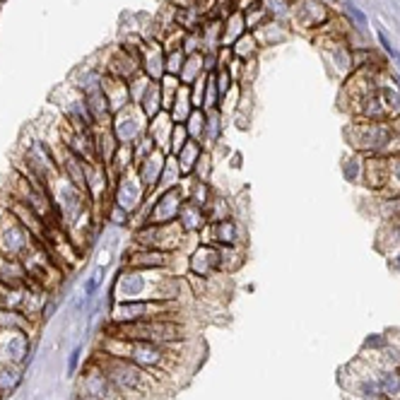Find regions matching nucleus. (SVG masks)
<instances>
[{
	"label": "nucleus",
	"instance_id": "1",
	"mask_svg": "<svg viewBox=\"0 0 400 400\" xmlns=\"http://www.w3.org/2000/svg\"><path fill=\"white\" fill-rule=\"evenodd\" d=\"M111 333L118 340H145V342H157V345H169V342H176V340L186 337V328L181 323L169 321V318L116 323L111 328Z\"/></svg>",
	"mask_w": 400,
	"mask_h": 400
},
{
	"label": "nucleus",
	"instance_id": "2",
	"mask_svg": "<svg viewBox=\"0 0 400 400\" xmlns=\"http://www.w3.org/2000/svg\"><path fill=\"white\" fill-rule=\"evenodd\" d=\"M183 239H186V234L181 232L179 222H172V224L145 222L135 232V241L140 243L142 249H159V251H176V249H181Z\"/></svg>",
	"mask_w": 400,
	"mask_h": 400
},
{
	"label": "nucleus",
	"instance_id": "3",
	"mask_svg": "<svg viewBox=\"0 0 400 400\" xmlns=\"http://www.w3.org/2000/svg\"><path fill=\"white\" fill-rule=\"evenodd\" d=\"M183 203H186V188H183V183L174 186V188H166V191H157V198L149 205L147 220L145 222H152V224H172L179 217V210Z\"/></svg>",
	"mask_w": 400,
	"mask_h": 400
},
{
	"label": "nucleus",
	"instance_id": "4",
	"mask_svg": "<svg viewBox=\"0 0 400 400\" xmlns=\"http://www.w3.org/2000/svg\"><path fill=\"white\" fill-rule=\"evenodd\" d=\"M106 374L118 388L130 393H145L149 388V376L145 369L133 364L130 359H111L106 367Z\"/></svg>",
	"mask_w": 400,
	"mask_h": 400
},
{
	"label": "nucleus",
	"instance_id": "5",
	"mask_svg": "<svg viewBox=\"0 0 400 400\" xmlns=\"http://www.w3.org/2000/svg\"><path fill=\"white\" fill-rule=\"evenodd\" d=\"M123 342H128V352L123 357H128L133 364L142 367L145 371L164 364L166 352H164V347L157 345V342H145V340H123Z\"/></svg>",
	"mask_w": 400,
	"mask_h": 400
},
{
	"label": "nucleus",
	"instance_id": "6",
	"mask_svg": "<svg viewBox=\"0 0 400 400\" xmlns=\"http://www.w3.org/2000/svg\"><path fill=\"white\" fill-rule=\"evenodd\" d=\"M8 227L0 229V251L5 256H20V253L29 251L32 246V234L22 222H15V217H5Z\"/></svg>",
	"mask_w": 400,
	"mask_h": 400
},
{
	"label": "nucleus",
	"instance_id": "7",
	"mask_svg": "<svg viewBox=\"0 0 400 400\" xmlns=\"http://www.w3.org/2000/svg\"><path fill=\"white\" fill-rule=\"evenodd\" d=\"M145 196H147V188L142 186V181H140L138 174L126 172L123 176H121L118 188H116V205H121V207L128 210V212H133L142 205Z\"/></svg>",
	"mask_w": 400,
	"mask_h": 400
},
{
	"label": "nucleus",
	"instance_id": "8",
	"mask_svg": "<svg viewBox=\"0 0 400 400\" xmlns=\"http://www.w3.org/2000/svg\"><path fill=\"white\" fill-rule=\"evenodd\" d=\"M188 268L196 277H212L215 273H220L222 270L220 249L215 243H200L196 251L191 253Z\"/></svg>",
	"mask_w": 400,
	"mask_h": 400
},
{
	"label": "nucleus",
	"instance_id": "9",
	"mask_svg": "<svg viewBox=\"0 0 400 400\" xmlns=\"http://www.w3.org/2000/svg\"><path fill=\"white\" fill-rule=\"evenodd\" d=\"M200 234L205 236L203 243L236 246V243H239V236H241V227H239V222H236L234 217H227V220H220V222H207Z\"/></svg>",
	"mask_w": 400,
	"mask_h": 400
},
{
	"label": "nucleus",
	"instance_id": "10",
	"mask_svg": "<svg viewBox=\"0 0 400 400\" xmlns=\"http://www.w3.org/2000/svg\"><path fill=\"white\" fill-rule=\"evenodd\" d=\"M166 155L162 149H155L147 159H142L138 164V176H140L142 186L147 191H157L159 188V179H162V169H164Z\"/></svg>",
	"mask_w": 400,
	"mask_h": 400
},
{
	"label": "nucleus",
	"instance_id": "11",
	"mask_svg": "<svg viewBox=\"0 0 400 400\" xmlns=\"http://www.w3.org/2000/svg\"><path fill=\"white\" fill-rule=\"evenodd\" d=\"M176 222H179L181 232L186 236H196L200 234L205 229V224H207V217H205V210L200 207V205H193V203H186L181 205L179 210V217H176Z\"/></svg>",
	"mask_w": 400,
	"mask_h": 400
},
{
	"label": "nucleus",
	"instance_id": "12",
	"mask_svg": "<svg viewBox=\"0 0 400 400\" xmlns=\"http://www.w3.org/2000/svg\"><path fill=\"white\" fill-rule=\"evenodd\" d=\"M174 258V251H159V249H142L130 256V265L135 270H162L169 268Z\"/></svg>",
	"mask_w": 400,
	"mask_h": 400
},
{
	"label": "nucleus",
	"instance_id": "13",
	"mask_svg": "<svg viewBox=\"0 0 400 400\" xmlns=\"http://www.w3.org/2000/svg\"><path fill=\"white\" fill-rule=\"evenodd\" d=\"M176 157V162H179V169L183 176H191V174L196 172L198 162H200V157H203V147H200V142L198 140H188L183 147L174 155Z\"/></svg>",
	"mask_w": 400,
	"mask_h": 400
},
{
	"label": "nucleus",
	"instance_id": "14",
	"mask_svg": "<svg viewBox=\"0 0 400 400\" xmlns=\"http://www.w3.org/2000/svg\"><path fill=\"white\" fill-rule=\"evenodd\" d=\"M183 188H186V200L193 205H200L205 207L207 200L212 198V188L207 181H200V179H186L183 181Z\"/></svg>",
	"mask_w": 400,
	"mask_h": 400
},
{
	"label": "nucleus",
	"instance_id": "15",
	"mask_svg": "<svg viewBox=\"0 0 400 400\" xmlns=\"http://www.w3.org/2000/svg\"><path fill=\"white\" fill-rule=\"evenodd\" d=\"M183 183V174L179 169V162L174 155H169L164 162V169H162V179H159V188L157 191H166L174 188V186H181Z\"/></svg>",
	"mask_w": 400,
	"mask_h": 400
},
{
	"label": "nucleus",
	"instance_id": "16",
	"mask_svg": "<svg viewBox=\"0 0 400 400\" xmlns=\"http://www.w3.org/2000/svg\"><path fill=\"white\" fill-rule=\"evenodd\" d=\"M203 210H205V217H207V222H220V220H227V217H232V207H229V203L224 200V198L215 196V193H212V198L207 200V205H205Z\"/></svg>",
	"mask_w": 400,
	"mask_h": 400
},
{
	"label": "nucleus",
	"instance_id": "17",
	"mask_svg": "<svg viewBox=\"0 0 400 400\" xmlns=\"http://www.w3.org/2000/svg\"><path fill=\"white\" fill-rule=\"evenodd\" d=\"M186 126V133H188L191 140H198L205 135V113H200V109H193V113L188 116V121L183 123Z\"/></svg>",
	"mask_w": 400,
	"mask_h": 400
},
{
	"label": "nucleus",
	"instance_id": "18",
	"mask_svg": "<svg viewBox=\"0 0 400 400\" xmlns=\"http://www.w3.org/2000/svg\"><path fill=\"white\" fill-rule=\"evenodd\" d=\"M378 386H381V393H386V395H398L400 393V376L398 374H391V371L378 374Z\"/></svg>",
	"mask_w": 400,
	"mask_h": 400
},
{
	"label": "nucleus",
	"instance_id": "19",
	"mask_svg": "<svg viewBox=\"0 0 400 400\" xmlns=\"http://www.w3.org/2000/svg\"><path fill=\"white\" fill-rule=\"evenodd\" d=\"M191 138H188V133H186V126L183 123H179V126L174 128V133H172V145H169V149H172V155H176L186 142H188Z\"/></svg>",
	"mask_w": 400,
	"mask_h": 400
},
{
	"label": "nucleus",
	"instance_id": "20",
	"mask_svg": "<svg viewBox=\"0 0 400 400\" xmlns=\"http://www.w3.org/2000/svg\"><path fill=\"white\" fill-rule=\"evenodd\" d=\"M207 142H215L220 138V116L217 113H210V116H205V135Z\"/></svg>",
	"mask_w": 400,
	"mask_h": 400
},
{
	"label": "nucleus",
	"instance_id": "21",
	"mask_svg": "<svg viewBox=\"0 0 400 400\" xmlns=\"http://www.w3.org/2000/svg\"><path fill=\"white\" fill-rule=\"evenodd\" d=\"M20 384V374L17 371H12V369H0V388H15V386Z\"/></svg>",
	"mask_w": 400,
	"mask_h": 400
},
{
	"label": "nucleus",
	"instance_id": "22",
	"mask_svg": "<svg viewBox=\"0 0 400 400\" xmlns=\"http://www.w3.org/2000/svg\"><path fill=\"white\" fill-rule=\"evenodd\" d=\"M378 41H381V46H384L386 51H388V53H391L393 58H395V61H398V63H400V53H398V48H395V46H393V44H391V41L386 39V34H384V32L378 34Z\"/></svg>",
	"mask_w": 400,
	"mask_h": 400
},
{
	"label": "nucleus",
	"instance_id": "23",
	"mask_svg": "<svg viewBox=\"0 0 400 400\" xmlns=\"http://www.w3.org/2000/svg\"><path fill=\"white\" fill-rule=\"evenodd\" d=\"M350 15L357 20V24H359V29H367V17L361 15V10H357L354 5H350Z\"/></svg>",
	"mask_w": 400,
	"mask_h": 400
},
{
	"label": "nucleus",
	"instance_id": "24",
	"mask_svg": "<svg viewBox=\"0 0 400 400\" xmlns=\"http://www.w3.org/2000/svg\"><path fill=\"white\" fill-rule=\"evenodd\" d=\"M78 359H80V347H78V350H75V352L70 354V367H68V369H70V371H75V367H78Z\"/></svg>",
	"mask_w": 400,
	"mask_h": 400
},
{
	"label": "nucleus",
	"instance_id": "25",
	"mask_svg": "<svg viewBox=\"0 0 400 400\" xmlns=\"http://www.w3.org/2000/svg\"><path fill=\"white\" fill-rule=\"evenodd\" d=\"M395 268H400V256H398V260H395Z\"/></svg>",
	"mask_w": 400,
	"mask_h": 400
},
{
	"label": "nucleus",
	"instance_id": "26",
	"mask_svg": "<svg viewBox=\"0 0 400 400\" xmlns=\"http://www.w3.org/2000/svg\"><path fill=\"white\" fill-rule=\"evenodd\" d=\"M345 3H350V0H345Z\"/></svg>",
	"mask_w": 400,
	"mask_h": 400
}]
</instances>
